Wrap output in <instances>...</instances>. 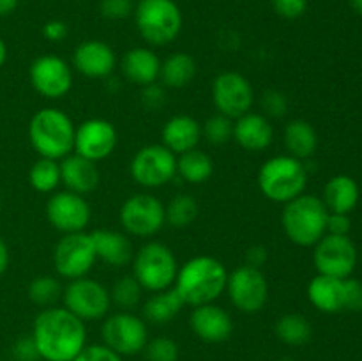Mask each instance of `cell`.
I'll return each mask as SVG.
<instances>
[{
    "label": "cell",
    "mask_w": 362,
    "mask_h": 361,
    "mask_svg": "<svg viewBox=\"0 0 362 361\" xmlns=\"http://www.w3.org/2000/svg\"><path fill=\"white\" fill-rule=\"evenodd\" d=\"M32 340L45 361H73L87 345V328L67 308H45L35 317Z\"/></svg>",
    "instance_id": "1"
},
{
    "label": "cell",
    "mask_w": 362,
    "mask_h": 361,
    "mask_svg": "<svg viewBox=\"0 0 362 361\" xmlns=\"http://www.w3.org/2000/svg\"><path fill=\"white\" fill-rule=\"evenodd\" d=\"M228 271L221 260L209 255L189 258L179 268L173 289L184 304L202 306L214 303L226 289Z\"/></svg>",
    "instance_id": "2"
},
{
    "label": "cell",
    "mask_w": 362,
    "mask_h": 361,
    "mask_svg": "<svg viewBox=\"0 0 362 361\" xmlns=\"http://www.w3.org/2000/svg\"><path fill=\"white\" fill-rule=\"evenodd\" d=\"M73 119L59 108H42L32 115L28 122V140L41 158L64 159L74 147Z\"/></svg>",
    "instance_id": "3"
},
{
    "label": "cell",
    "mask_w": 362,
    "mask_h": 361,
    "mask_svg": "<svg viewBox=\"0 0 362 361\" xmlns=\"http://www.w3.org/2000/svg\"><path fill=\"white\" fill-rule=\"evenodd\" d=\"M327 216L329 211L322 198L303 193L285 204L283 230L297 246H315L327 234Z\"/></svg>",
    "instance_id": "4"
},
{
    "label": "cell",
    "mask_w": 362,
    "mask_h": 361,
    "mask_svg": "<svg viewBox=\"0 0 362 361\" xmlns=\"http://www.w3.org/2000/svg\"><path fill=\"white\" fill-rule=\"evenodd\" d=\"M257 180L265 198L286 204L306 191L308 168L300 159L290 154L274 156L260 166Z\"/></svg>",
    "instance_id": "5"
},
{
    "label": "cell",
    "mask_w": 362,
    "mask_h": 361,
    "mask_svg": "<svg viewBox=\"0 0 362 361\" xmlns=\"http://www.w3.org/2000/svg\"><path fill=\"white\" fill-rule=\"evenodd\" d=\"M138 34L151 46H166L182 32L184 16L175 0H140L133 11Z\"/></svg>",
    "instance_id": "6"
},
{
    "label": "cell",
    "mask_w": 362,
    "mask_h": 361,
    "mask_svg": "<svg viewBox=\"0 0 362 361\" xmlns=\"http://www.w3.org/2000/svg\"><path fill=\"white\" fill-rule=\"evenodd\" d=\"M133 276L138 280L141 289L148 292H159L173 287L179 264L166 244L151 241L144 244L133 255Z\"/></svg>",
    "instance_id": "7"
},
{
    "label": "cell",
    "mask_w": 362,
    "mask_h": 361,
    "mask_svg": "<svg viewBox=\"0 0 362 361\" xmlns=\"http://www.w3.org/2000/svg\"><path fill=\"white\" fill-rule=\"evenodd\" d=\"M226 292L233 306L243 314H258L269 301V282L260 268L243 264L226 280Z\"/></svg>",
    "instance_id": "8"
},
{
    "label": "cell",
    "mask_w": 362,
    "mask_h": 361,
    "mask_svg": "<svg viewBox=\"0 0 362 361\" xmlns=\"http://www.w3.org/2000/svg\"><path fill=\"white\" fill-rule=\"evenodd\" d=\"M119 219L129 236L152 237L166 225L165 205L154 195H131L120 207Z\"/></svg>",
    "instance_id": "9"
},
{
    "label": "cell",
    "mask_w": 362,
    "mask_h": 361,
    "mask_svg": "<svg viewBox=\"0 0 362 361\" xmlns=\"http://www.w3.org/2000/svg\"><path fill=\"white\" fill-rule=\"evenodd\" d=\"M62 299L64 308L83 322L105 319L112 306L110 290L103 283L87 276L69 280L67 287L62 290Z\"/></svg>",
    "instance_id": "10"
},
{
    "label": "cell",
    "mask_w": 362,
    "mask_h": 361,
    "mask_svg": "<svg viewBox=\"0 0 362 361\" xmlns=\"http://www.w3.org/2000/svg\"><path fill=\"white\" fill-rule=\"evenodd\" d=\"M129 173L144 188L165 186L177 176V154L163 144L145 145L131 159Z\"/></svg>",
    "instance_id": "11"
},
{
    "label": "cell",
    "mask_w": 362,
    "mask_h": 361,
    "mask_svg": "<svg viewBox=\"0 0 362 361\" xmlns=\"http://www.w3.org/2000/svg\"><path fill=\"white\" fill-rule=\"evenodd\" d=\"M103 343L119 356H134L141 353L148 342L147 324L131 311L108 315L101 328Z\"/></svg>",
    "instance_id": "12"
},
{
    "label": "cell",
    "mask_w": 362,
    "mask_h": 361,
    "mask_svg": "<svg viewBox=\"0 0 362 361\" xmlns=\"http://www.w3.org/2000/svg\"><path fill=\"white\" fill-rule=\"evenodd\" d=\"M94 244L90 234L74 232L64 234L53 250V265L62 278L78 280L87 276L95 264Z\"/></svg>",
    "instance_id": "13"
},
{
    "label": "cell",
    "mask_w": 362,
    "mask_h": 361,
    "mask_svg": "<svg viewBox=\"0 0 362 361\" xmlns=\"http://www.w3.org/2000/svg\"><path fill=\"white\" fill-rule=\"evenodd\" d=\"M212 101L221 115L235 120L251 112L255 101L253 85L237 71L219 73L212 81Z\"/></svg>",
    "instance_id": "14"
},
{
    "label": "cell",
    "mask_w": 362,
    "mask_h": 361,
    "mask_svg": "<svg viewBox=\"0 0 362 361\" xmlns=\"http://www.w3.org/2000/svg\"><path fill=\"white\" fill-rule=\"evenodd\" d=\"M313 262L318 275L350 278L357 265V248L349 236L325 234L315 244Z\"/></svg>",
    "instance_id": "15"
},
{
    "label": "cell",
    "mask_w": 362,
    "mask_h": 361,
    "mask_svg": "<svg viewBox=\"0 0 362 361\" xmlns=\"http://www.w3.org/2000/svg\"><path fill=\"white\" fill-rule=\"evenodd\" d=\"M46 218L53 229L64 234L83 232L90 223L92 209L83 195L59 191L46 202Z\"/></svg>",
    "instance_id": "16"
},
{
    "label": "cell",
    "mask_w": 362,
    "mask_h": 361,
    "mask_svg": "<svg viewBox=\"0 0 362 361\" xmlns=\"http://www.w3.org/2000/svg\"><path fill=\"white\" fill-rule=\"evenodd\" d=\"M28 78L37 94L48 99H60L73 87L69 64L57 55H41L30 64Z\"/></svg>",
    "instance_id": "17"
},
{
    "label": "cell",
    "mask_w": 362,
    "mask_h": 361,
    "mask_svg": "<svg viewBox=\"0 0 362 361\" xmlns=\"http://www.w3.org/2000/svg\"><path fill=\"white\" fill-rule=\"evenodd\" d=\"M117 130L110 120L87 119L76 127L74 133V154L98 163L106 159L117 147Z\"/></svg>",
    "instance_id": "18"
},
{
    "label": "cell",
    "mask_w": 362,
    "mask_h": 361,
    "mask_svg": "<svg viewBox=\"0 0 362 361\" xmlns=\"http://www.w3.org/2000/svg\"><path fill=\"white\" fill-rule=\"evenodd\" d=\"M73 66L87 78H106L115 69L117 57L108 42L88 39L74 50Z\"/></svg>",
    "instance_id": "19"
},
{
    "label": "cell",
    "mask_w": 362,
    "mask_h": 361,
    "mask_svg": "<svg viewBox=\"0 0 362 361\" xmlns=\"http://www.w3.org/2000/svg\"><path fill=\"white\" fill-rule=\"evenodd\" d=\"M189 324L194 335L207 343L226 342L233 333V321L230 314L214 303L194 306Z\"/></svg>",
    "instance_id": "20"
},
{
    "label": "cell",
    "mask_w": 362,
    "mask_h": 361,
    "mask_svg": "<svg viewBox=\"0 0 362 361\" xmlns=\"http://www.w3.org/2000/svg\"><path fill=\"white\" fill-rule=\"evenodd\" d=\"M233 140L247 152H260L274 142V127L264 113L247 112L233 122Z\"/></svg>",
    "instance_id": "21"
},
{
    "label": "cell",
    "mask_w": 362,
    "mask_h": 361,
    "mask_svg": "<svg viewBox=\"0 0 362 361\" xmlns=\"http://www.w3.org/2000/svg\"><path fill=\"white\" fill-rule=\"evenodd\" d=\"M99 180H101V173L90 159L69 154L60 161V183L67 188V191L85 197L95 191Z\"/></svg>",
    "instance_id": "22"
},
{
    "label": "cell",
    "mask_w": 362,
    "mask_h": 361,
    "mask_svg": "<svg viewBox=\"0 0 362 361\" xmlns=\"http://www.w3.org/2000/svg\"><path fill=\"white\" fill-rule=\"evenodd\" d=\"M92 244H94L95 257L112 268H122L133 260V244L127 234L119 230L98 229L90 232Z\"/></svg>",
    "instance_id": "23"
},
{
    "label": "cell",
    "mask_w": 362,
    "mask_h": 361,
    "mask_svg": "<svg viewBox=\"0 0 362 361\" xmlns=\"http://www.w3.org/2000/svg\"><path fill=\"white\" fill-rule=\"evenodd\" d=\"M202 137V124L191 115H173L161 130L163 145L177 156L197 149Z\"/></svg>",
    "instance_id": "24"
},
{
    "label": "cell",
    "mask_w": 362,
    "mask_h": 361,
    "mask_svg": "<svg viewBox=\"0 0 362 361\" xmlns=\"http://www.w3.org/2000/svg\"><path fill=\"white\" fill-rule=\"evenodd\" d=\"M120 67H122L124 76L131 84L138 85V87H147V85L156 84V80L159 78L161 60L151 48L136 46V48L126 52Z\"/></svg>",
    "instance_id": "25"
},
{
    "label": "cell",
    "mask_w": 362,
    "mask_h": 361,
    "mask_svg": "<svg viewBox=\"0 0 362 361\" xmlns=\"http://www.w3.org/2000/svg\"><path fill=\"white\" fill-rule=\"evenodd\" d=\"M308 297L317 310L338 314L345 310V278L317 275L308 285Z\"/></svg>",
    "instance_id": "26"
},
{
    "label": "cell",
    "mask_w": 362,
    "mask_h": 361,
    "mask_svg": "<svg viewBox=\"0 0 362 361\" xmlns=\"http://www.w3.org/2000/svg\"><path fill=\"white\" fill-rule=\"evenodd\" d=\"M329 212L350 214L359 202V186L350 176H334L324 188V198Z\"/></svg>",
    "instance_id": "27"
},
{
    "label": "cell",
    "mask_w": 362,
    "mask_h": 361,
    "mask_svg": "<svg viewBox=\"0 0 362 361\" xmlns=\"http://www.w3.org/2000/svg\"><path fill=\"white\" fill-rule=\"evenodd\" d=\"M283 140H285V147L288 154L300 159V161L311 158L318 147L317 131L304 119L290 120L285 126V131H283Z\"/></svg>",
    "instance_id": "28"
},
{
    "label": "cell",
    "mask_w": 362,
    "mask_h": 361,
    "mask_svg": "<svg viewBox=\"0 0 362 361\" xmlns=\"http://www.w3.org/2000/svg\"><path fill=\"white\" fill-rule=\"evenodd\" d=\"M194 74H197V62L186 52H177L166 57L159 69V78H161L163 85L170 88L186 87L191 84Z\"/></svg>",
    "instance_id": "29"
},
{
    "label": "cell",
    "mask_w": 362,
    "mask_h": 361,
    "mask_svg": "<svg viewBox=\"0 0 362 361\" xmlns=\"http://www.w3.org/2000/svg\"><path fill=\"white\" fill-rule=\"evenodd\" d=\"M186 304L179 297L173 287L159 292H152V296L144 304V317L154 324H166L179 315Z\"/></svg>",
    "instance_id": "30"
},
{
    "label": "cell",
    "mask_w": 362,
    "mask_h": 361,
    "mask_svg": "<svg viewBox=\"0 0 362 361\" xmlns=\"http://www.w3.org/2000/svg\"><path fill=\"white\" fill-rule=\"evenodd\" d=\"M177 173L189 184H204L214 173V161L207 152L191 149L177 156Z\"/></svg>",
    "instance_id": "31"
},
{
    "label": "cell",
    "mask_w": 362,
    "mask_h": 361,
    "mask_svg": "<svg viewBox=\"0 0 362 361\" xmlns=\"http://www.w3.org/2000/svg\"><path fill=\"white\" fill-rule=\"evenodd\" d=\"M276 335L286 345L299 347L311 340L313 329L310 321L300 314H285L276 321Z\"/></svg>",
    "instance_id": "32"
},
{
    "label": "cell",
    "mask_w": 362,
    "mask_h": 361,
    "mask_svg": "<svg viewBox=\"0 0 362 361\" xmlns=\"http://www.w3.org/2000/svg\"><path fill=\"white\" fill-rule=\"evenodd\" d=\"M28 183L39 193H52L60 184V163L57 159L39 158L30 166Z\"/></svg>",
    "instance_id": "33"
},
{
    "label": "cell",
    "mask_w": 362,
    "mask_h": 361,
    "mask_svg": "<svg viewBox=\"0 0 362 361\" xmlns=\"http://www.w3.org/2000/svg\"><path fill=\"white\" fill-rule=\"evenodd\" d=\"M198 202L191 195H177L165 207L166 223L173 229H186L198 218Z\"/></svg>",
    "instance_id": "34"
},
{
    "label": "cell",
    "mask_w": 362,
    "mask_h": 361,
    "mask_svg": "<svg viewBox=\"0 0 362 361\" xmlns=\"http://www.w3.org/2000/svg\"><path fill=\"white\" fill-rule=\"evenodd\" d=\"M141 285L138 283V280L134 278L133 275L120 276L112 287V292H110V297H112V303H115L117 306L122 308L124 311L133 310L138 303L141 301Z\"/></svg>",
    "instance_id": "35"
},
{
    "label": "cell",
    "mask_w": 362,
    "mask_h": 361,
    "mask_svg": "<svg viewBox=\"0 0 362 361\" xmlns=\"http://www.w3.org/2000/svg\"><path fill=\"white\" fill-rule=\"evenodd\" d=\"M28 297L32 303L39 304V306H49L59 297H62V287H60L59 280L49 275L35 276L28 285Z\"/></svg>",
    "instance_id": "36"
},
{
    "label": "cell",
    "mask_w": 362,
    "mask_h": 361,
    "mask_svg": "<svg viewBox=\"0 0 362 361\" xmlns=\"http://www.w3.org/2000/svg\"><path fill=\"white\" fill-rule=\"evenodd\" d=\"M202 134L214 145L228 144L233 138V119L221 115V113L212 115L202 126Z\"/></svg>",
    "instance_id": "37"
},
{
    "label": "cell",
    "mask_w": 362,
    "mask_h": 361,
    "mask_svg": "<svg viewBox=\"0 0 362 361\" xmlns=\"http://www.w3.org/2000/svg\"><path fill=\"white\" fill-rule=\"evenodd\" d=\"M147 361H177L179 360V345L168 336H158L148 340L144 349Z\"/></svg>",
    "instance_id": "38"
},
{
    "label": "cell",
    "mask_w": 362,
    "mask_h": 361,
    "mask_svg": "<svg viewBox=\"0 0 362 361\" xmlns=\"http://www.w3.org/2000/svg\"><path fill=\"white\" fill-rule=\"evenodd\" d=\"M99 11H101L103 18L117 21L131 16L134 11V4L133 0H101Z\"/></svg>",
    "instance_id": "39"
},
{
    "label": "cell",
    "mask_w": 362,
    "mask_h": 361,
    "mask_svg": "<svg viewBox=\"0 0 362 361\" xmlns=\"http://www.w3.org/2000/svg\"><path fill=\"white\" fill-rule=\"evenodd\" d=\"M262 108H264L267 115L283 117L286 113V108H288L286 96L281 91H276V88L264 92V96H262Z\"/></svg>",
    "instance_id": "40"
},
{
    "label": "cell",
    "mask_w": 362,
    "mask_h": 361,
    "mask_svg": "<svg viewBox=\"0 0 362 361\" xmlns=\"http://www.w3.org/2000/svg\"><path fill=\"white\" fill-rule=\"evenodd\" d=\"M73 361H124L122 356L106 347L105 343H98V345H85L81 353L74 357Z\"/></svg>",
    "instance_id": "41"
},
{
    "label": "cell",
    "mask_w": 362,
    "mask_h": 361,
    "mask_svg": "<svg viewBox=\"0 0 362 361\" xmlns=\"http://www.w3.org/2000/svg\"><path fill=\"white\" fill-rule=\"evenodd\" d=\"M271 6L278 16L297 20L308 11V0H271Z\"/></svg>",
    "instance_id": "42"
},
{
    "label": "cell",
    "mask_w": 362,
    "mask_h": 361,
    "mask_svg": "<svg viewBox=\"0 0 362 361\" xmlns=\"http://www.w3.org/2000/svg\"><path fill=\"white\" fill-rule=\"evenodd\" d=\"M345 310L362 311V282L345 278Z\"/></svg>",
    "instance_id": "43"
},
{
    "label": "cell",
    "mask_w": 362,
    "mask_h": 361,
    "mask_svg": "<svg viewBox=\"0 0 362 361\" xmlns=\"http://www.w3.org/2000/svg\"><path fill=\"white\" fill-rule=\"evenodd\" d=\"M13 357L16 361H37L41 360L37 353V347H35L32 336H27V338L16 340V343L13 345Z\"/></svg>",
    "instance_id": "44"
},
{
    "label": "cell",
    "mask_w": 362,
    "mask_h": 361,
    "mask_svg": "<svg viewBox=\"0 0 362 361\" xmlns=\"http://www.w3.org/2000/svg\"><path fill=\"white\" fill-rule=\"evenodd\" d=\"M352 223H350L349 214L343 212H329L327 216V234L334 236H349Z\"/></svg>",
    "instance_id": "45"
},
{
    "label": "cell",
    "mask_w": 362,
    "mask_h": 361,
    "mask_svg": "<svg viewBox=\"0 0 362 361\" xmlns=\"http://www.w3.org/2000/svg\"><path fill=\"white\" fill-rule=\"evenodd\" d=\"M67 34H69V27L62 20H49L42 27V35L52 42L64 41L67 38Z\"/></svg>",
    "instance_id": "46"
},
{
    "label": "cell",
    "mask_w": 362,
    "mask_h": 361,
    "mask_svg": "<svg viewBox=\"0 0 362 361\" xmlns=\"http://www.w3.org/2000/svg\"><path fill=\"white\" fill-rule=\"evenodd\" d=\"M144 88H145L144 101L148 108H158V106L165 101V94H163V88L159 87V85L152 84V85H147V87H144Z\"/></svg>",
    "instance_id": "47"
},
{
    "label": "cell",
    "mask_w": 362,
    "mask_h": 361,
    "mask_svg": "<svg viewBox=\"0 0 362 361\" xmlns=\"http://www.w3.org/2000/svg\"><path fill=\"white\" fill-rule=\"evenodd\" d=\"M267 262V248L260 246H251L250 250L246 251V264L247 265H253V268H260Z\"/></svg>",
    "instance_id": "48"
},
{
    "label": "cell",
    "mask_w": 362,
    "mask_h": 361,
    "mask_svg": "<svg viewBox=\"0 0 362 361\" xmlns=\"http://www.w3.org/2000/svg\"><path fill=\"white\" fill-rule=\"evenodd\" d=\"M7 268H9V248L6 241L0 237V276L7 271Z\"/></svg>",
    "instance_id": "49"
},
{
    "label": "cell",
    "mask_w": 362,
    "mask_h": 361,
    "mask_svg": "<svg viewBox=\"0 0 362 361\" xmlns=\"http://www.w3.org/2000/svg\"><path fill=\"white\" fill-rule=\"evenodd\" d=\"M20 0H0V16H9L16 11Z\"/></svg>",
    "instance_id": "50"
},
{
    "label": "cell",
    "mask_w": 362,
    "mask_h": 361,
    "mask_svg": "<svg viewBox=\"0 0 362 361\" xmlns=\"http://www.w3.org/2000/svg\"><path fill=\"white\" fill-rule=\"evenodd\" d=\"M6 60H7V45L4 42V39L0 38V67L6 64Z\"/></svg>",
    "instance_id": "51"
},
{
    "label": "cell",
    "mask_w": 362,
    "mask_h": 361,
    "mask_svg": "<svg viewBox=\"0 0 362 361\" xmlns=\"http://www.w3.org/2000/svg\"><path fill=\"white\" fill-rule=\"evenodd\" d=\"M349 2H350V7H352L359 16H362V0H349Z\"/></svg>",
    "instance_id": "52"
},
{
    "label": "cell",
    "mask_w": 362,
    "mask_h": 361,
    "mask_svg": "<svg viewBox=\"0 0 362 361\" xmlns=\"http://www.w3.org/2000/svg\"><path fill=\"white\" fill-rule=\"evenodd\" d=\"M278 361H296V360H292V357H281V360H278Z\"/></svg>",
    "instance_id": "53"
},
{
    "label": "cell",
    "mask_w": 362,
    "mask_h": 361,
    "mask_svg": "<svg viewBox=\"0 0 362 361\" xmlns=\"http://www.w3.org/2000/svg\"><path fill=\"white\" fill-rule=\"evenodd\" d=\"M0 209H2V198H0Z\"/></svg>",
    "instance_id": "54"
}]
</instances>
